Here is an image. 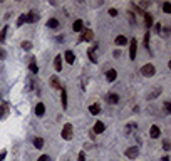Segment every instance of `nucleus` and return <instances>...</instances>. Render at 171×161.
Wrapping results in <instances>:
<instances>
[{
	"label": "nucleus",
	"mask_w": 171,
	"mask_h": 161,
	"mask_svg": "<svg viewBox=\"0 0 171 161\" xmlns=\"http://www.w3.org/2000/svg\"><path fill=\"white\" fill-rule=\"evenodd\" d=\"M72 134H74V128L70 123H66L62 128V131H60V136H62V139H66V141H70L72 139Z\"/></svg>",
	"instance_id": "1"
},
{
	"label": "nucleus",
	"mask_w": 171,
	"mask_h": 161,
	"mask_svg": "<svg viewBox=\"0 0 171 161\" xmlns=\"http://www.w3.org/2000/svg\"><path fill=\"white\" fill-rule=\"evenodd\" d=\"M141 74L144 77H153L156 74V67L153 66V64H144V66L141 67Z\"/></svg>",
	"instance_id": "2"
},
{
	"label": "nucleus",
	"mask_w": 171,
	"mask_h": 161,
	"mask_svg": "<svg viewBox=\"0 0 171 161\" xmlns=\"http://www.w3.org/2000/svg\"><path fill=\"white\" fill-rule=\"evenodd\" d=\"M92 39H94V32H92L91 29H84V30L81 32L79 42H91Z\"/></svg>",
	"instance_id": "3"
},
{
	"label": "nucleus",
	"mask_w": 171,
	"mask_h": 161,
	"mask_svg": "<svg viewBox=\"0 0 171 161\" xmlns=\"http://www.w3.org/2000/svg\"><path fill=\"white\" fill-rule=\"evenodd\" d=\"M136 51H138V40L131 39V42H129V59L131 60L136 59Z\"/></svg>",
	"instance_id": "4"
},
{
	"label": "nucleus",
	"mask_w": 171,
	"mask_h": 161,
	"mask_svg": "<svg viewBox=\"0 0 171 161\" xmlns=\"http://www.w3.org/2000/svg\"><path fill=\"white\" fill-rule=\"evenodd\" d=\"M87 57H89V60L91 62H94V64H97V45H92L91 49L87 51Z\"/></svg>",
	"instance_id": "5"
},
{
	"label": "nucleus",
	"mask_w": 171,
	"mask_h": 161,
	"mask_svg": "<svg viewBox=\"0 0 171 161\" xmlns=\"http://www.w3.org/2000/svg\"><path fill=\"white\" fill-rule=\"evenodd\" d=\"M124 155H126L129 159H136V158H138V155H139V149H138L136 146H131V148H127V149H126V153H124Z\"/></svg>",
	"instance_id": "6"
},
{
	"label": "nucleus",
	"mask_w": 171,
	"mask_h": 161,
	"mask_svg": "<svg viewBox=\"0 0 171 161\" xmlns=\"http://www.w3.org/2000/svg\"><path fill=\"white\" fill-rule=\"evenodd\" d=\"M104 129H106V124L102 121H96L94 128H92V134H101V133H104Z\"/></svg>",
	"instance_id": "7"
},
{
	"label": "nucleus",
	"mask_w": 171,
	"mask_h": 161,
	"mask_svg": "<svg viewBox=\"0 0 171 161\" xmlns=\"http://www.w3.org/2000/svg\"><path fill=\"white\" fill-rule=\"evenodd\" d=\"M39 20V13L35 12V10H30L28 13H25V22L28 24H35Z\"/></svg>",
	"instance_id": "8"
},
{
	"label": "nucleus",
	"mask_w": 171,
	"mask_h": 161,
	"mask_svg": "<svg viewBox=\"0 0 171 161\" xmlns=\"http://www.w3.org/2000/svg\"><path fill=\"white\" fill-rule=\"evenodd\" d=\"M117 79V71L116 69H108L106 71V81L108 82H114Z\"/></svg>",
	"instance_id": "9"
},
{
	"label": "nucleus",
	"mask_w": 171,
	"mask_h": 161,
	"mask_svg": "<svg viewBox=\"0 0 171 161\" xmlns=\"http://www.w3.org/2000/svg\"><path fill=\"white\" fill-rule=\"evenodd\" d=\"M64 59H66V62L69 64V66H72V64L76 62V56H74L72 51H66V52H64Z\"/></svg>",
	"instance_id": "10"
},
{
	"label": "nucleus",
	"mask_w": 171,
	"mask_h": 161,
	"mask_svg": "<svg viewBox=\"0 0 171 161\" xmlns=\"http://www.w3.org/2000/svg\"><path fill=\"white\" fill-rule=\"evenodd\" d=\"M149 136H151L153 139H158L159 136H161V129H159L156 124H153V126L149 128Z\"/></svg>",
	"instance_id": "11"
},
{
	"label": "nucleus",
	"mask_w": 171,
	"mask_h": 161,
	"mask_svg": "<svg viewBox=\"0 0 171 161\" xmlns=\"http://www.w3.org/2000/svg\"><path fill=\"white\" fill-rule=\"evenodd\" d=\"M72 30L74 32H82L84 30V22H82V20H81V19L74 20V22H72Z\"/></svg>",
	"instance_id": "12"
},
{
	"label": "nucleus",
	"mask_w": 171,
	"mask_h": 161,
	"mask_svg": "<svg viewBox=\"0 0 171 161\" xmlns=\"http://www.w3.org/2000/svg\"><path fill=\"white\" fill-rule=\"evenodd\" d=\"M9 102H2L0 104V119H5L7 117V114H9Z\"/></svg>",
	"instance_id": "13"
},
{
	"label": "nucleus",
	"mask_w": 171,
	"mask_h": 161,
	"mask_svg": "<svg viewBox=\"0 0 171 161\" xmlns=\"http://www.w3.org/2000/svg\"><path fill=\"white\" fill-rule=\"evenodd\" d=\"M106 101H108L109 104H117V102H119V96H117L116 92H109V94L106 96Z\"/></svg>",
	"instance_id": "14"
},
{
	"label": "nucleus",
	"mask_w": 171,
	"mask_h": 161,
	"mask_svg": "<svg viewBox=\"0 0 171 161\" xmlns=\"http://www.w3.org/2000/svg\"><path fill=\"white\" fill-rule=\"evenodd\" d=\"M47 27H49V29H52V30H55V29H59V27H60V22L55 19V17H51V19L47 20Z\"/></svg>",
	"instance_id": "15"
},
{
	"label": "nucleus",
	"mask_w": 171,
	"mask_h": 161,
	"mask_svg": "<svg viewBox=\"0 0 171 161\" xmlns=\"http://www.w3.org/2000/svg\"><path fill=\"white\" fill-rule=\"evenodd\" d=\"M54 69L57 71V72H60V71L64 69L62 67V56H60V54L55 56V59H54Z\"/></svg>",
	"instance_id": "16"
},
{
	"label": "nucleus",
	"mask_w": 171,
	"mask_h": 161,
	"mask_svg": "<svg viewBox=\"0 0 171 161\" xmlns=\"http://www.w3.org/2000/svg\"><path fill=\"white\" fill-rule=\"evenodd\" d=\"M49 81H51V87L52 89H62V86H60V79L57 76H52Z\"/></svg>",
	"instance_id": "17"
},
{
	"label": "nucleus",
	"mask_w": 171,
	"mask_h": 161,
	"mask_svg": "<svg viewBox=\"0 0 171 161\" xmlns=\"http://www.w3.org/2000/svg\"><path fill=\"white\" fill-rule=\"evenodd\" d=\"M60 104H62L64 109L67 107V91H66L64 87L60 89Z\"/></svg>",
	"instance_id": "18"
},
{
	"label": "nucleus",
	"mask_w": 171,
	"mask_h": 161,
	"mask_svg": "<svg viewBox=\"0 0 171 161\" xmlns=\"http://www.w3.org/2000/svg\"><path fill=\"white\" fill-rule=\"evenodd\" d=\"M45 114V106L42 104V102H39L37 106H35V116H39V117H42Z\"/></svg>",
	"instance_id": "19"
},
{
	"label": "nucleus",
	"mask_w": 171,
	"mask_h": 161,
	"mask_svg": "<svg viewBox=\"0 0 171 161\" xmlns=\"http://www.w3.org/2000/svg\"><path fill=\"white\" fill-rule=\"evenodd\" d=\"M34 87H35V91H37V87H39V86H37V81H34L32 77H28V79H27V86H25V89H27V91H32Z\"/></svg>",
	"instance_id": "20"
},
{
	"label": "nucleus",
	"mask_w": 171,
	"mask_h": 161,
	"mask_svg": "<svg viewBox=\"0 0 171 161\" xmlns=\"http://www.w3.org/2000/svg\"><path fill=\"white\" fill-rule=\"evenodd\" d=\"M142 17H144V24H146V29H151L153 27V17L151 13H142Z\"/></svg>",
	"instance_id": "21"
},
{
	"label": "nucleus",
	"mask_w": 171,
	"mask_h": 161,
	"mask_svg": "<svg viewBox=\"0 0 171 161\" xmlns=\"http://www.w3.org/2000/svg\"><path fill=\"white\" fill-rule=\"evenodd\" d=\"M28 69H30V72H32V74H37V72H39L37 62H35V59H34V57L30 59V64H28Z\"/></svg>",
	"instance_id": "22"
},
{
	"label": "nucleus",
	"mask_w": 171,
	"mask_h": 161,
	"mask_svg": "<svg viewBox=\"0 0 171 161\" xmlns=\"http://www.w3.org/2000/svg\"><path fill=\"white\" fill-rule=\"evenodd\" d=\"M89 113H91V114H99V113H101V106H99L97 102L91 104V106H89Z\"/></svg>",
	"instance_id": "23"
},
{
	"label": "nucleus",
	"mask_w": 171,
	"mask_h": 161,
	"mask_svg": "<svg viewBox=\"0 0 171 161\" xmlns=\"http://www.w3.org/2000/svg\"><path fill=\"white\" fill-rule=\"evenodd\" d=\"M114 42H116V45H126L127 44V39L124 37V35H117Z\"/></svg>",
	"instance_id": "24"
},
{
	"label": "nucleus",
	"mask_w": 171,
	"mask_h": 161,
	"mask_svg": "<svg viewBox=\"0 0 171 161\" xmlns=\"http://www.w3.org/2000/svg\"><path fill=\"white\" fill-rule=\"evenodd\" d=\"M34 146L37 149H42V148H44V139H42V138H34Z\"/></svg>",
	"instance_id": "25"
},
{
	"label": "nucleus",
	"mask_w": 171,
	"mask_h": 161,
	"mask_svg": "<svg viewBox=\"0 0 171 161\" xmlns=\"http://www.w3.org/2000/svg\"><path fill=\"white\" fill-rule=\"evenodd\" d=\"M7 32H9V27H3L2 30H0V44H2V42H5V37H7Z\"/></svg>",
	"instance_id": "26"
},
{
	"label": "nucleus",
	"mask_w": 171,
	"mask_h": 161,
	"mask_svg": "<svg viewBox=\"0 0 171 161\" xmlns=\"http://www.w3.org/2000/svg\"><path fill=\"white\" fill-rule=\"evenodd\" d=\"M149 37H151V34H149V30L144 34V39H142V44H144V47L149 51Z\"/></svg>",
	"instance_id": "27"
},
{
	"label": "nucleus",
	"mask_w": 171,
	"mask_h": 161,
	"mask_svg": "<svg viewBox=\"0 0 171 161\" xmlns=\"http://www.w3.org/2000/svg\"><path fill=\"white\" fill-rule=\"evenodd\" d=\"M24 24H25V13H22V15L17 19V27H22Z\"/></svg>",
	"instance_id": "28"
},
{
	"label": "nucleus",
	"mask_w": 171,
	"mask_h": 161,
	"mask_svg": "<svg viewBox=\"0 0 171 161\" xmlns=\"http://www.w3.org/2000/svg\"><path fill=\"white\" fill-rule=\"evenodd\" d=\"M163 12H165V13H171V3L169 2L163 3Z\"/></svg>",
	"instance_id": "29"
},
{
	"label": "nucleus",
	"mask_w": 171,
	"mask_h": 161,
	"mask_svg": "<svg viewBox=\"0 0 171 161\" xmlns=\"http://www.w3.org/2000/svg\"><path fill=\"white\" fill-rule=\"evenodd\" d=\"M163 149H165V151H169V149H171V143H169V139H165V141H163Z\"/></svg>",
	"instance_id": "30"
},
{
	"label": "nucleus",
	"mask_w": 171,
	"mask_h": 161,
	"mask_svg": "<svg viewBox=\"0 0 171 161\" xmlns=\"http://www.w3.org/2000/svg\"><path fill=\"white\" fill-rule=\"evenodd\" d=\"M153 27H154V34H158V35L161 34V29H163V25H161V24H159V22H158V24H154V25H153Z\"/></svg>",
	"instance_id": "31"
},
{
	"label": "nucleus",
	"mask_w": 171,
	"mask_h": 161,
	"mask_svg": "<svg viewBox=\"0 0 171 161\" xmlns=\"http://www.w3.org/2000/svg\"><path fill=\"white\" fill-rule=\"evenodd\" d=\"M22 49H24V51H30L32 44H30V42H22Z\"/></svg>",
	"instance_id": "32"
},
{
	"label": "nucleus",
	"mask_w": 171,
	"mask_h": 161,
	"mask_svg": "<svg viewBox=\"0 0 171 161\" xmlns=\"http://www.w3.org/2000/svg\"><path fill=\"white\" fill-rule=\"evenodd\" d=\"M161 30H163V37H168L169 32H171V29H169V27H163Z\"/></svg>",
	"instance_id": "33"
},
{
	"label": "nucleus",
	"mask_w": 171,
	"mask_h": 161,
	"mask_svg": "<svg viewBox=\"0 0 171 161\" xmlns=\"http://www.w3.org/2000/svg\"><path fill=\"white\" fill-rule=\"evenodd\" d=\"M165 111H166V113H168V114L171 113V104H169V102H168V101H166V102H165Z\"/></svg>",
	"instance_id": "34"
},
{
	"label": "nucleus",
	"mask_w": 171,
	"mask_h": 161,
	"mask_svg": "<svg viewBox=\"0 0 171 161\" xmlns=\"http://www.w3.org/2000/svg\"><path fill=\"white\" fill-rule=\"evenodd\" d=\"M77 161H86V155H84V151H81V153H79V156H77Z\"/></svg>",
	"instance_id": "35"
},
{
	"label": "nucleus",
	"mask_w": 171,
	"mask_h": 161,
	"mask_svg": "<svg viewBox=\"0 0 171 161\" xmlns=\"http://www.w3.org/2000/svg\"><path fill=\"white\" fill-rule=\"evenodd\" d=\"M109 15H111V17H117V10L116 9H109Z\"/></svg>",
	"instance_id": "36"
},
{
	"label": "nucleus",
	"mask_w": 171,
	"mask_h": 161,
	"mask_svg": "<svg viewBox=\"0 0 171 161\" xmlns=\"http://www.w3.org/2000/svg\"><path fill=\"white\" fill-rule=\"evenodd\" d=\"M49 159H51V156H47V155H42L40 158L37 159V161H49Z\"/></svg>",
	"instance_id": "37"
},
{
	"label": "nucleus",
	"mask_w": 171,
	"mask_h": 161,
	"mask_svg": "<svg viewBox=\"0 0 171 161\" xmlns=\"http://www.w3.org/2000/svg\"><path fill=\"white\" fill-rule=\"evenodd\" d=\"M64 39H66V35L60 34V35H57V37H55V40H57V42H64Z\"/></svg>",
	"instance_id": "38"
},
{
	"label": "nucleus",
	"mask_w": 171,
	"mask_h": 161,
	"mask_svg": "<svg viewBox=\"0 0 171 161\" xmlns=\"http://www.w3.org/2000/svg\"><path fill=\"white\" fill-rule=\"evenodd\" d=\"M5 156H7V151H5V149H2V151H0V161L5 159Z\"/></svg>",
	"instance_id": "39"
},
{
	"label": "nucleus",
	"mask_w": 171,
	"mask_h": 161,
	"mask_svg": "<svg viewBox=\"0 0 171 161\" xmlns=\"http://www.w3.org/2000/svg\"><path fill=\"white\" fill-rule=\"evenodd\" d=\"M5 57H7V52L3 51V49H0V59L3 60V59H5Z\"/></svg>",
	"instance_id": "40"
},
{
	"label": "nucleus",
	"mask_w": 171,
	"mask_h": 161,
	"mask_svg": "<svg viewBox=\"0 0 171 161\" xmlns=\"http://www.w3.org/2000/svg\"><path fill=\"white\" fill-rule=\"evenodd\" d=\"M129 22H131V24L136 22V19H134V13H133V12H129Z\"/></svg>",
	"instance_id": "41"
},
{
	"label": "nucleus",
	"mask_w": 171,
	"mask_h": 161,
	"mask_svg": "<svg viewBox=\"0 0 171 161\" xmlns=\"http://www.w3.org/2000/svg\"><path fill=\"white\" fill-rule=\"evenodd\" d=\"M119 56H121V52H119V51H114V57H116V59H117Z\"/></svg>",
	"instance_id": "42"
},
{
	"label": "nucleus",
	"mask_w": 171,
	"mask_h": 161,
	"mask_svg": "<svg viewBox=\"0 0 171 161\" xmlns=\"http://www.w3.org/2000/svg\"><path fill=\"white\" fill-rule=\"evenodd\" d=\"M161 161H169V158H168V156H163V158H161Z\"/></svg>",
	"instance_id": "43"
},
{
	"label": "nucleus",
	"mask_w": 171,
	"mask_h": 161,
	"mask_svg": "<svg viewBox=\"0 0 171 161\" xmlns=\"http://www.w3.org/2000/svg\"><path fill=\"white\" fill-rule=\"evenodd\" d=\"M0 99H2V94H0Z\"/></svg>",
	"instance_id": "44"
}]
</instances>
